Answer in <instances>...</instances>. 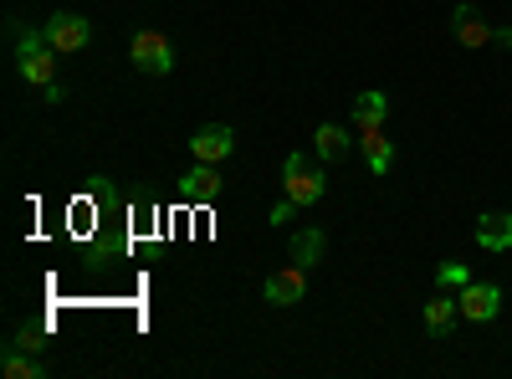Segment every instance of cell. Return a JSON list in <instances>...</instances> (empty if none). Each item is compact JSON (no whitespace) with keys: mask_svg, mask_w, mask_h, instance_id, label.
<instances>
[{"mask_svg":"<svg viewBox=\"0 0 512 379\" xmlns=\"http://www.w3.org/2000/svg\"><path fill=\"white\" fill-rule=\"evenodd\" d=\"M11 36H16V72L31 82V88H47V82H57V52H52L47 31H26V26L16 21Z\"/></svg>","mask_w":512,"mask_h":379,"instance_id":"6da1fadb","label":"cell"},{"mask_svg":"<svg viewBox=\"0 0 512 379\" xmlns=\"http://www.w3.org/2000/svg\"><path fill=\"white\" fill-rule=\"evenodd\" d=\"M323 190H328V180H323L318 164L308 154H287V164H282V195L297 200V205H318Z\"/></svg>","mask_w":512,"mask_h":379,"instance_id":"7a4b0ae2","label":"cell"},{"mask_svg":"<svg viewBox=\"0 0 512 379\" xmlns=\"http://www.w3.org/2000/svg\"><path fill=\"white\" fill-rule=\"evenodd\" d=\"M128 62H134L144 77H169L175 72V47H169L164 31H139L128 41Z\"/></svg>","mask_w":512,"mask_h":379,"instance_id":"3957f363","label":"cell"},{"mask_svg":"<svg viewBox=\"0 0 512 379\" xmlns=\"http://www.w3.org/2000/svg\"><path fill=\"white\" fill-rule=\"evenodd\" d=\"M41 31H47V41H52V52H57V57H72V52H82V47L93 41L88 16H77V11H57Z\"/></svg>","mask_w":512,"mask_h":379,"instance_id":"277c9868","label":"cell"},{"mask_svg":"<svg viewBox=\"0 0 512 379\" xmlns=\"http://www.w3.org/2000/svg\"><path fill=\"white\" fill-rule=\"evenodd\" d=\"M456 308H461L466 323H492V318L502 313V287H492V282H466V287L456 292Z\"/></svg>","mask_w":512,"mask_h":379,"instance_id":"5b68a950","label":"cell"},{"mask_svg":"<svg viewBox=\"0 0 512 379\" xmlns=\"http://www.w3.org/2000/svg\"><path fill=\"white\" fill-rule=\"evenodd\" d=\"M267 303H277V308H292V303H303L308 298V267H282V272H272L267 277Z\"/></svg>","mask_w":512,"mask_h":379,"instance_id":"8992f818","label":"cell"},{"mask_svg":"<svg viewBox=\"0 0 512 379\" xmlns=\"http://www.w3.org/2000/svg\"><path fill=\"white\" fill-rule=\"evenodd\" d=\"M190 149H195L200 164H221L236 149V129H226V123H205V129H195Z\"/></svg>","mask_w":512,"mask_h":379,"instance_id":"52a82bcc","label":"cell"},{"mask_svg":"<svg viewBox=\"0 0 512 379\" xmlns=\"http://www.w3.org/2000/svg\"><path fill=\"white\" fill-rule=\"evenodd\" d=\"M221 190H226V180L216 175V164H200V159H195V170H190V175H180V195H185V200H195V205L221 200Z\"/></svg>","mask_w":512,"mask_h":379,"instance_id":"ba28073f","label":"cell"},{"mask_svg":"<svg viewBox=\"0 0 512 379\" xmlns=\"http://www.w3.org/2000/svg\"><path fill=\"white\" fill-rule=\"evenodd\" d=\"M451 31H456L461 47H472V52H482L487 41H492V26L482 21L477 6H456V11H451Z\"/></svg>","mask_w":512,"mask_h":379,"instance_id":"9c48e42d","label":"cell"},{"mask_svg":"<svg viewBox=\"0 0 512 379\" xmlns=\"http://www.w3.org/2000/svg\"><path fill=\"white\" fill-rule=\"evenodd\" d=\"M477 241H482V251H512V216L507 210H487L477 221Z\"/></svg>","mask_w":512,"mask_h":379,"instance_id":"30bf717a","label":"cell"},{"mask_svg":"<svg viewBox=\"0 0 512 379\" xmlns=\"http://www.w3.org/2000/svg\"><path fill=\"white\" fill-rule=\"evenodd\" d=\"M456 318H461V308H456V298H451V292L441 287L436 298L425 303V333H431V339H446V333H451V323H456Z\"/></svg>","mask_w":512,"mask_h":379,"instance_id":"8fae6325","label":"cell"},{"mask_svg":"<svg viewBox=\"0 0 512 379\" xmlns=\"http://www.w3.org/2000/svg\"><path fill=\"white\" fill-rule=\"evenodd\" d=\"M384 118H390V98H384L379 88L354 98V123H359V129H384Z\"/></svg>","mask_w":512,"mask_h":379,"instance_id":"7c38bea8","label":"cell"},{"mask_svg":"<svg viewBox=\"0 0 512 379\" xmlns=\"http://www.w3.org/2000/svg\"><path fill=\"white\" fill-rule=\"evenodd\" d=\"M359 149H364V159H369V170H374V175H384V170H390L395 144L384 139V129H359Z\"/></svg>","mask_w":512,"mask_h":379,"instance_id":"4fadbf2b","label":"cell"},{"mask_svg":"<svg viewBox=\"0 0 512 379\" xmlns=\"http://www.w3.org/2000/svg\"><path fill=\"white\" fill-rule=\"evenodd\" d=\"M323 251H328V236H323L318 226H308V231L292 236V262H297V267H318Z\"/></svg>","mask_w":512,"mask_h":379,"instance_id":"5bb4252c","label":"cell"},{"mask_svg":"<svg viewBox=\"0 0 512 379\" xmlns=\"http://www.w3.org/2000/svg\"><path fill=\"white\" fill-rule=\"evenodd\" d=\"M349 129H338V123H323V129L313 134V149H318V159H344L349 154Z\"/></svg>","mask_w":512,"mask_h":379,"instance_id":"9a60e30c","label":"cell"},{"mask_svg":"<svg viewBox=\"0 0 512 379\" xmlns=\"http://www.w3.org/2000/svg\"><path fill=\"white\" fill-rule=\"evenodd\" d=\"M0 369H6V379H41V374H47L36 354H26V349H16V344L6 349V364H0Z\"/></svg>","mask_w":512,"mask_h":379,"instance_id":"2e32d148","label":"cell"},{"mask_svg":"<svg viewBox=\"0 0 512 379\" xmlns=\"http://www.w3.org/2000/svg\"><path fill=\"white\" fill-rule=\"evenodd\" d=\"M436 282H441L446 292H461L466 282H472V272H466L461 262H441V267H436Z\"/></svg>","mask_w":512,"mask_h":379,"instance_id":"e0dca14e","label":"cell"},{"mask_svg":"<svg viewBox=\"0 0 512 379\" xmlns=\"http://www.w3.org/2000/svg\"><path fill=\"white\" fill-rule=\"evenodd\" d=\"M16 349H26V354H41V349H47V328H41V323H26V328L16 333Z\"/></svg>","mask_w":512,"mask_h":379,"instance_id":"ac0fdd59","label":"cell"},{"mask_svg":"<svg viewBox=\"0 0 512 379\" xmlns=\"http://www.w3.org/2000/svg\"><path fill=\"white\" fill-rule=\"evenodd\" d=\"M292 210H297V200H287V195H282V200L272 205V226H282V221H292Z\"/></svg>","mask_w":512,"mask_h":379,"instance_id":"d6986e66","label":"cell"},{"mask_svg":"<svg viewBox=\"0 0 512 379\" xmlns=\"http://www.w3.org/2000/svg\"><path fill=\"white\" fill-rule=\"evenodd\" d=\"M492 41H497V47H512V26H497V31H492Z\"/></svg>","mask_w":512,"mask_h":379,"instance_id":"ffe728a7","label":"cell"}]
</instances>
